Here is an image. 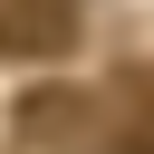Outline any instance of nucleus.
Segmentation results:
<instances>
[{
    "instance_id": "obj_1",
    "label": "nucleus",
    "mask_w": 154,
    "mask_h": 154,
    "mask_svg": "<svg viewBox=\"0 0 154 154\" xmlns=\"http://www.w3.org/2000/svg\"><path fill=\"white\" fill-rule=\"evenodd\" d=\"M77 0H0V58H67Z\"/></svg>"
}]
</instances>
